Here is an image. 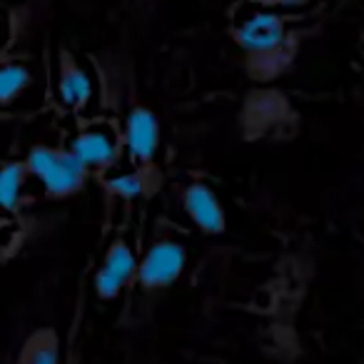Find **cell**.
<instances>
[{
    "instance_id": "9c48e42d",
    "label": "cell",
    "mask_w": 364,
    "mask_h": 364,
    "mask_svg": "<svg viewBox=\"0 0 364 364\" xmlns=\"http://www.w3.org/2000/svg\"><path fill=\"white\" fill-rule=\"evenodd\" d=\"M68 150H70L87 170H97V167H110L112 162H115L117 142L102 130H82L73 137Z\"/></svg>"
},
{
    "instance_id": "3957f363",
    "label": "cell",
    "mask_w": 364,
    "mask_h": 364,
    "mask_svg": "<svg viewBox=\"0 0 364 364\" xmlns=\"http://www.w3.org/2000/svg\"><path fill=\"white\" fill-rule=\"evenodd\" d=\"M232 36L237 48L245 50V55H257V53H267L284 46L292 38V33L287 31V23L279 13L257 8L255 13L240 18Z\"/></svg>"
},
{
    "instance_id": "52a82bcc",
    "label": "cell",
    "mask_w": 364,
    "mask_h": 364,
    "mask_svg": "<svg viewBox=\"0 0 364 364\" xmlns=\"http://www.w3.org/2000/svg\"><path fill=\"white\" fill-rule=\"evenodd\" d=\"M122 145L142 165H147L155 157L157 147H160V122H157L155 112L150 107L140 105L127 112L125 130H122Z\"/></svg>"
},
{
    "instance_id": "5b68a950",
    "label": "cell",
    "mask_w": 364,
    "mask_h": 364,
    "mask_svg": "<svg viewBox=\"0 0 364 364\" xmlns=\"http://www.w3.org/2000/svg\"><path fill=\"white\" fill-rule=\"evenodd\" d=\"M289 120H294V112L289 100L279 90H255L245 102L242 112V125L245 130L255 127L252 137H262L269 130L279 125H287Z\"/></svg>"
},
{
    "instance_id": "30bf717a",
    "label": "cell",
    "mask_w": 364,
    "mask_h": 364,
    "mask_svg": "<svg viewBox=\"0 0 364 364\" xmlns=\"http://www.w3.org/2000/svg\"><path fill=\"white\" fill-rule=\"evenodd\" d=\"M294 55H297V38L292 36L284 46L274 48V50L257 53V55H245V68H247V75L252 80L272 82L289 70V65L294 63Z\"/></svg>"
},
{
    "instance_id": "7a4b0ae2",
    "label": "cell",
    "mask_w": 364,
    "mask_h": 364,
    "mask_svg": "<svg viewBox=\"0 0 364 364\" xmlns=\"http://www.w3.org/2000/svg\"><path fill=\"white\" fill-rule=\"evenodd\" d=\"M188 267V250L175 240H157L137 262L135 282L147 292L167 289L182 277Z\"/></svg>"
},
{
    "instance_id": "ba28073f",
    "label": "cell",
    "mask_w": 364,
    "mask_h": 364,
    "mask_svg": "<svg viewBox=\"0 0 364 364\" xmlns=\"http://www.w3.org/2000/svg\"><path fill=\"white\" fill-rule=\"evenodd\" d=\"M58 92L60 100L73 110H82L92 97V80L68 50L58 58Z\"/></svg>"
},
{
    "instance_id": "9a60e30c",
    "label": "cell",
    "mask_w": 364,
    "mask_h": 364,
    "mask_svg": "<svg viewBox=\"0 0 364 364\" xmlns=\"http://www.w3.org/2000/svg\"><path fill=\"white\" fill-rule=\"evenodd\" d=\"M257 8H267V11H279V8H302L312 0H255Z\"/></svg>"
},
{
    "instance_id": "4fadbf2b",
    "label": "cell",
    "mask_w": 364,
    "mask_h": 364,
    "mask_svg": "<svg viewBox=\"0 0 364 364\" xmlns=\"http://www.w3.org/2000/svg\"><path fill=\"white\" fill-rule=\"evenodd\" d=\"M31 85V70L21 63L0 65V105H11Z\"/></svg>"
},
{
    "instance_id": "277c9868",
    "label": "cell",
    "mask_w": 364,
    "mask_h": 364,
    "mask_svg": "<svg viewBox=\"0 0 364 364\" xmlns=\"http://www.w3.org/2000/svg\"><path fill=\"white\" fill-rule=\"evenodd\" d=\"M137 262L132 247L125 240H115L102 255V264L95 272V294L100 299H115L137 277Z\"/></svg>"
},
{
    "instance_id": "8992f818",
    "label": "cell",
    "mask_w": 364,
    "mask_h": 364,
    "mask_svg": "<svg viewBox=\"0 0 364 364\" xmlns=\"http://www.w3.org/2000/svg\"><path fill=\"white\" fill-rule=\"evenodd\" d=\"M182 208L200 232L223 235L228 230V213L223 208V200L205 182H190L182 193Z\"/></svg>"
},
{
    "instance_id": "5bb4252c",
    "label": "cell",
    "mask_w": 364,
    "mask_h": 364,
    "mask_svg": "<svg viewBox=\"0 0 364 364\" xmlns=\"http://www.w3.org/2000/svg\"><path fill=\"white\" fill-rule=\"evenodd\" d=\"M105 188L110 190L112 195L117 198H140V195L147 193V180L142 172H117V175L107 177L105 180Z\"/></svg>"
},
{
    "instance_id": "7c38bea8",
    "label": "cell",
    "mask_w": 364,
    "mask_h": 364,
    "mask_svg": "<svg viewBox=\"0 0 364 364\" xmlns=\"http://www.w3.org/2000/svg\"><path fill=\"white\" fill-rule=\"evenodd\" d=\"M28 175L31 172H28L26 162H8L0 167V210L16 213L21 208Z\"/></svg>"
},
{
    "instance_id": "6da1fadb",
    "label": "cell",
    "mask_w": 364,
    "mask_h": 364,
    "mask_svg": "<svg viewBox=\"0 0 364 364\" xmlns=\"http://www.w3.org/2000/svg\"><path fill=\"white\" fill-rule=\"evenodd\" d=\"M23 162H26L28 172L41 180L46 195L55 200L80 193L85 188L87 172H90L70 150H55L48 145L33 147Z\"/></svg>"
},
{
    "instance_id": "8fae6325",
    "label": "cell",
    "mask_w": 364,
    "mask_h": 364,
    "mask_svg": "<svg viewBox=\"0 0 364 364\" xmlns=\"http://www.w3.org/2000/svg\"><path fill=\"white\" fill-rule=\"evenodd\" d=\"M60 334L53 327H38L23 342L16 364H60Z\"/></svg>"
}]
</instances>
